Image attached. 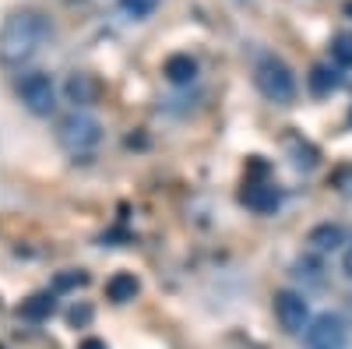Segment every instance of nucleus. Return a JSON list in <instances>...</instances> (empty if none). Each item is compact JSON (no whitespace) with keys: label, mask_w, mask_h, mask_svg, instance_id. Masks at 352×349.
<instances>
[{"label":"nucleus","mask_w":352,"mask_h":349,"mask_svg":"<svg viewBox=\"0 0 352 349\" xmlns=\"http://www.w3.org/2000/svg\"><path fill=\"white\" fill-rule=\"evenodd\" d=\"M46 39H50V21L39 11H18L0 28V61L21 64L28 56H36Z\"/></svg>","instance_id":"nucleus-1"},{"label":"nucleus","mask_w":352,"mask_h":349,"mask_svg":"<svg viewBox=\"0 0 352 349\" xmlns=\"http://www.w3.org/2000/svg\"><path fill=\"white\" fill-rule=\"evenodd\" d=\"M254 85L268 103L285 106V103L296 99V74H292L289 64L278 61V56H261L257 67H254Z\"/></svg>","instance_id":"nucleus-2"},{"label":"nucleus","mask_w":352,"mask_h":349,"mask_svg":"<svg viewBox=\"0 0 352 349\" xmlns=\"http://www.w3.org/2000/svg\"><path fill=\"white\" fill-rule=\"evenodd\" d=\"M56 138H60V145L67 152L85 156V152H92L96 145L102 141V124L96 120V116H88V113H67L60 120V127H56Z\"/></svg>","instance_id":"nucleus-3"},{"label":"nucleus","mask_w":352,"mask_h":349,"mask_svg":"<svg viewBox=\"0 0 352 349\" xmlns=\"http://www.w3.org/2000/svg\"><path fill=\"white\" fill-rule=\"evenodd\" d=\"M14 96L21 99V106L36 116H50L56 106V85L50 81V74L43 71H28L14 81Z\"/></svg>","instance_id":"nucleus-4"},{"label":"nucleus","mask_w":352,"mask_h":349,"mask_svg":"<svg viewBox=\"0 0 352 349\" xmlns=\"http://www.w3.org/2000/svg\"><path fill=\"white\" fill-rule=\"evenodd\" d=\"M307 349H349V321L335 310L317 314L303 332Z\"/></svg>","instance_id":"nucleus-5"},{"label":"nucleus","mask_w":352,"mask_h":349,"mask_svg":"<svg viewBox=\"0 0 352 349\" xmlns=\"http://www.w3.org/2000/svg\"><path fill=\"white\" fill-rule=\"evenodd\" d=\"M275 317H278L282 332H289V335H303L307 325L314 321L307 297L296 293V289H278L275 293Z\"/></svg>","instance_id":"nucleus-6"},{"label":"nucleus","mask_w":352,"mask_h":349,"mask_svg":"<svg viewBox=\"0 0 352 349\" xmlns=\"http://www.w3.org/2000/svg\"><path fill=\"white\" fill-rule=\"evenodd\" d=\"M243 205H247L250 212H257V215H272V212L282 205V194H278V187L254 184V187L243 191Z\"/></svg>","instance_id":"nucleus-7"},{"label":"nucleus","mask_w":352,"mask_h":349,"mask_svg":"<svg viewBox=\"0 0 352 349\" xmlns=\"http://www.w3.org/2000/svg\"><path fill=\"white\" fill-rule=\"evenodd\" d=\"M166 78L173 85H190L197 78V61L190 53H173L169 61H166Z\"/></svg>","instance_id":"nucleus-8"},{"label":"nucleus","mask_w":352,"mask_h":349,"mask_svg":"<svg viewBox=\"0 0 352 349\" xmlns=\"http://www.w3.org/2000/svg\"><path fill=\"white\" fill-rule=\"evenodd\" d=\"M138 289H141V282H138L131 272H120V275H113V279L106 282V297H109L113 304H127V300L138 297Z\"/></svg>","instance_id":"nucleus-9"},{"label":"nucleus","mask_w":352,"mask_h":349,"mask_svg":"<svg viewBox=\"0 0 352 349\" xmlns=\"http://www.w3.org/2000/svg\"><path fill=\"white\" fill-rule=\"evenodd\" d=\"M307 81H310V92H314V96H331L338 85H342V78H338V71H335L331 64H317Z\"/></svg>","instance_id":"nucleus-10"},{"label":"nucleus","mask_w":352,"mask_h":349,"mask_svg":"<svg viewBox=\"0 0 352 349\" xmlns=\"http://www.w3.org/2000/svg\"><path fill=\"white\" fill-rule=\"evenodd\" d=\"M53 310H56V297H53V293H36V297H28V300L18 307V314L28 317V321H46Z\"/></svg>","instance_id":"nucleus-11"},{"label":"nucleus","mask_w":352,"mask_h":349,"mask_svg":"<svg viewBox=\"0 0 352 349\" xmlns=\"http://www.w3.org/2000/svg\"><path fill=\"white\" fill-rule=\"evenodd\" d=\"M310 244H314L317 251H338V247L345 244V233H342V226L324 222V226H317V229L310 233Z\"/></svg>","instance_id":"nucleus-12"},{"label":"nucleus","mask_w":352,"mask_h":349,"mask_svg":"<svg viewBox=\"0 0 352 349\" xmlns=\"http://www.w3.org/2000/svg\"><path fill=\"white\" fill-rule=\"evenodd\" d=\"M331 61L338 67H352V32H338L331 39Z\"/></svg>","instance_id":"nucleus-13"},{"label":"nucleus","mask_w":352,"mask_h":349,"mask_svg":"<svg viewBox=\"0 0 352 349\" xmlns=\"http://www.w3.org/2000/svg\"><path fill=\"white\" fill-rule=\"evenodd\" d=\"M159 8V0H120V11L134 21H144V18H152Z\"/></svg>","instance_id":"nucleus-14"},{"label":"nucleus","mask_w":352,"mask_h":349,"mask_svg":"<svg viewBox=\"0 0 352 349\" xmlns=\"http://www.w3.org/2000/svg\"><path fill=\"white\" fill-rule=\"evenodd\" d=\"M67 92H71V99H74V103H88V99H92V85H88V78H85V74H74V78H71V85H67Z\"/></svg>","instance_id":"nucleus-15"},{"label":"nucleus","mask_w":352,"mask_h":349,"mask_svg":"<svg viewBox=\"0 0 352 349\" xmlns=\"http://www.w3.org/2000/svg\"><path fill=\"white\" fill-rule=\"evenodd\" d=\"M342 272H345V279L352 282V244H349L345 254H342Z\"/></svg>","instance_id":"nucleus-16"},{"label":"nucleus","mask_w":352,"mask_h":349,"mask_svg":"<svg viewBox=\"0 0 352 349\" xmlns=\"http://www.w3.org/2000/svg\"><path fill=\"white\" fill-rule=\"evenodd\" d=\"M81 349H106V342H99V339H85Z\"/></svg>","instance_id":"nucleus-17"}]
</instances>
